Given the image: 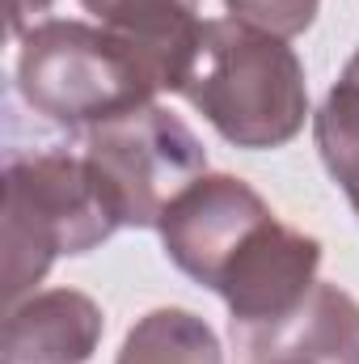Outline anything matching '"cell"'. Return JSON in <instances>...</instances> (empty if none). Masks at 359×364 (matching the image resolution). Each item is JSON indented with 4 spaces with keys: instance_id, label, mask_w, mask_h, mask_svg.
<instances>
[{
    "instance_id": "obj_1",
    "label": "cell",
    "mask_w": 359,
    "mask_h": 364,
    "mask_svg": "<svg viewBox=\"0 0 359 364\" xmlns=\"http://www.w3.org/2000/svg\"><path fill=\"white\" fill-rule=\"evenodd\" d=\"M178 93L237 149H283L309 119L304 64L287 38L237 17L203 26Z\"/></svg>"
},
{
    "instance_id": "obj_2",
    "label": "cell",
    "mask_w": 359,
    "mask_h": 364,
    "mask_svg": "<svg viewBox=\"0 0 359 364\" xmlns=\"http://www.w3.org/2000/svg\"><path fill=\"white\" fill-rule=\"evenodd\" d=\"M17 90L34 114L89 132L165 93V77L131 38L89 21H34L17 51Z\"/></svg>"
},
{
    "instance_id": "obj_3",
    "label": "cell",
    "mask_w": 359,
    "mask_h": 364,
    "mask_svg": "<svg viewBox=\"0 0 359 364\" xmlns=\"http://www.w3.org/2000/svg\"><path fill=\"white\" fill-rule=\"evenodd\" d=\"M0 229H4L0 296L9 309L26 301L34 284H43V275L51 272L60 255H85L101 246L118 229V216L85 153L51 149L13 157L4 166Z\"/></svg>"
},
{
    "instance_id": "obj_4",
    "label": "cell",
    "mask_w": 359,
    "mask_h": 364,
    "mask_svg": "<svg viewBox=\"0 0 359 364\" xmlns=\"http://www.w3.org/2000/svg\"><path fill=\"white\" fill-rule=\"evenodd\" d=\"M81 153L93 166L118 225L131 229H157L165 208L207 174L199 136L157 102L89 127Z\"/></svg>"
},
{
    "instance_id": "obj_5",
    "label": "cell",
    "mask_w": 359,
    "mask_h": 364,
    "mask_svg": "<svg viewBox=\"0 0 359 364\" xmlns=\"http://www.w3.org/2000/svg\"><path fill=\"white\" fill-rule=\"evenodd\" d=\"M267 220H275V212L245 178L203 174L165 208L157 229L170 263L194 284L216 292L228 263Z\"/></svg>"
},
{
    "instance_id": "obj_6",
    "label": "cell",
    "mask_w": 359,
    "mask_h": 364,
    "mask_svg": "<svg viewBox=\"0 0 359 364\" xmlns=\"http://www.w3.org/2000/svg\"><path fill=\"white\" fill-rule=\"evenodd\" d=\"M317 267H321V242L313 233H300L279 216L267 220L216 284V292L228 305L233 339L245 343L275 326L279 318H287L317 284Z\"/></svg>"
},
{
    "instance_id": "obj_7",
    "label": "cell",
    "mask_w": 359,
    "mask_h": 364,
    "mask_svg": "<svg viewBox=\"0 0 359 364\" xmlns=\"http://www.w3.org/2000/svg\"><path fill=\"white\" fill-rule=\"evenodd\" d=\"M101 309L77 288L30 292L4 309V364H85L101 343Z\"/></svg>"
},
{
    "instance_id": "obj_8",
    "label": "cell",
    "mask_w": 359,
    "mask_h": 364,
    "mask_svg": "<svg viewBox=\"0 0 359 364\" xmlns=\"http://www.w3.org/2000/svg\"><path fill=\"white\" fill-rule=\"evenodd\" d=\"M241 352L254 364H359V301L338 284L317 279L287 318H279L263 335L245 339Z\"/></svg>"
},
{
    "instance_id": "obj_9",
    "label": "cell",
    "mask_w": 359,
    "mask_h": 364,
    "mask_svg": "<svg viewBox=\"0 0 359 364\" xmlns=\"http://www.w3.org/2000/svg\"><path fill=\"white\" fill-rule=\"evenodd\" d=\"M81 4L97 17V26L131 38L140 51L153 55V64L165 77V90H182V77L207 26L199 17V0H81Z\"/></svg>"
},
{
    "instance_id": "obj_10",
    "label": "cell",
    "mask_w": 359,
    "mask_h": 364,
    "mask_svg": "<svg viewBox=\"0 0 359 364\" xmlns=\"http://www.w3.org/2000/svg\"><path fill=\"white\" fill-rule=\"evenodd\" d=\"M114 364H224V348L199 314L165 305L127 331Z\"/></svg>"
},
{
    "instance_id": "obj_11",
    "label": "cell",
    "mask_w": 359,
    "mask_h": 364,
    "mask_svg": "<svg viewBox=\"0 0 359 364\" xmlns=\"http://www.w3.org/2000/svg\"><path fill=\"white\" fill-rule=\"evenodd\" d=\"M313 140L330 178L343 186L359 216V51L347 60L338 85L326 93L321 110L313 114Z\"/></svg>"
},
{
    "instance_id": "obj_12",
    "label": "cell",
    "mask_w": 359,
    "mask_h": 364,
    "mask_svg": "<svg viewBox=\"0 0 359 364\" xmlns=\"http://www.w3.org/2000/svg\"><path fill=\"white\" fill-rule=\"evenodd\" d=\"M228 13L245 26H258L267 34H279V38H296L313 26L321 0H224Z\"/></svg>"
},
{
    "instance_id": "obj_13",
    "label": "cell",
    "mask_w": 359,
    "mask_h": 364,
    "mask_svg": "<svg viewBox=\"0 0 359 364\" xmlns=\"http://www.w3.org/2000/svg\"><path fill=\"white\" fill-rule=\"evenodd\" d=\"M55 0H4V13H9V30L13 34H26L30 30V21L38 17V13H47Z\"/></svg>"
},
{
    "instance_id": "obj_14",
    "label": "cell",
    "mask_w": 359,
    "mask_h": 364,
    "mask_svg": "<svg viewBox=\"0 0 359 364\" xmlns=\"http://www.w3.org/2000/svg\"><path fill=\"white\" fill-rule=\"evenodd\" d=\"M267 364H300V360H267Z\"/></svg>"
}]
</instances>
